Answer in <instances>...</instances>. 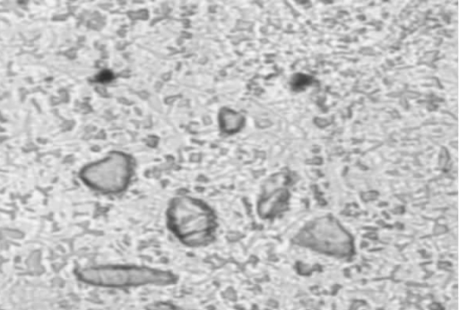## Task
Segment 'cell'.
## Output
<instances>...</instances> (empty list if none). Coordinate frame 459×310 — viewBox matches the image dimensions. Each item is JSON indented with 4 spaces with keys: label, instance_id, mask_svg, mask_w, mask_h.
<instances>
[{
    "label": "cell",
    "instance_id": "277c9868",
    "mask_svg": "<svg viewBox=\"0 0 459 310\" xmlns=\"http://www.w3.org/2000/svg\"><path fill=\"white\" fill-rule=\"evenodd\" d=\"M148 309L149 310H178L174 306H172L170 304H166V303L154 304V305L151 306Z\"/></svg>",
    "mask_w": 459,
    "mask_h": 310
},
{
    "label": "cell",
    "instance_id": "3957f363",
    "mask_svg": "<svg viewBox=\"0 0 459 310\" xmlns=\"http://www.w3.org/2000/svg\"><path fill=\"white\" fill-rule=\"evenodd\" d=\"M134 174L132 158L122 151H112L87 165L81 173L82 181L104 194H117L129 185Z\"/></svg>",
    "mask_w": 459,
    "mask_h": 310
},
{
    "label": "cell",
    "instance_id": "7a4b0ae2",
    "mask_svg": "<svg viewBox=\"0 0 459 310\" xmlns=\"http://www.w3.org/2000/svg\"><path fill=\"white\" fill-rule=\"evenodd\" d=\"M78 277L85 283L105 288H132L169 285L176 281L174 272L137 263H104L81 268Z\"/></svg>",
    "mask_w": 459,
    "mask_h": 310
},
{
    "label": "cell",
    "instance_id": "6da1fadb",
    "mask_svg": "<svg viewBox=\"0 0 459 310\" xmlns=\"http://www.w3.org/2000/svg\"><path fill=\"white\" fill-rule=\"evenodd\" d=\"M165 222L172 237L188 248L212 244L219 228L213 209L204 201L187 194L177 195L169 202Z\"/></svg>",
    "mask_w": 459,
    "mask_h": 310
}]
</instances>
